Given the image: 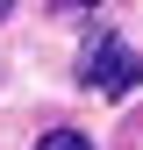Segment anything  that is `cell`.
<instances>
[{
	"instance_id": "obj_1",
	"label": "cell",
	"mask_w": 143,
	"mask_h": 150,
	"mask_svg": "<svg viewBox=\"0 0 143 150\" xmlns=\"http://www.w3.org/2000/svg\"><path fill=\"white\" fill-rule=\"evenodd\" d=\"M79 79L93 86V93H107V100H122V93L143 79V57L122 43V36L100 29V36H86V50H79Z\"/></svg>"
},
{
	"instance_id": "obj_2",
	"label": "cell",
	"mask_w": 143,
	"mask_h": 150,
	"mask_svg": "<svg viewBox=\"0 0 143 150\" xmlns=\"http://www.w3.org/2000/svg\"><path fill=\"white\" fill-rule=\"evenodd\" d=\"M36 150H93V143H86V136H79V129H50V136H43V143H36Z\"/></svg>"
},
{
	"instance_id": "obj_3",
	"label": "cell",
	"mask_w": 143,
	"mask_h": 150,
	"mask_svg": "<svg viewBox=\"0 0 143 150\" xmlns=\"http://www.w3.org/2000/svg\"><path fill=\"white\" fill-rule=\"evenodd\" d=\"M86 7H93V0H57V14H86Z\"/></svg>"
},
{
	"instance_id": "obj_4",
	"label": "cell",
	"mask_w": 143,
	"mask_h": 150,
	"mask_svg": "<svg viewBox=\"0 0 143 150\" xmlns=\"http://www.w3.org/2000/svg\"><path fill=\"white\" fill-rule=\"evenodd\" d=\"M7 7H14V0H0V22H7Z\"/></svg>"
}]
</instances>
